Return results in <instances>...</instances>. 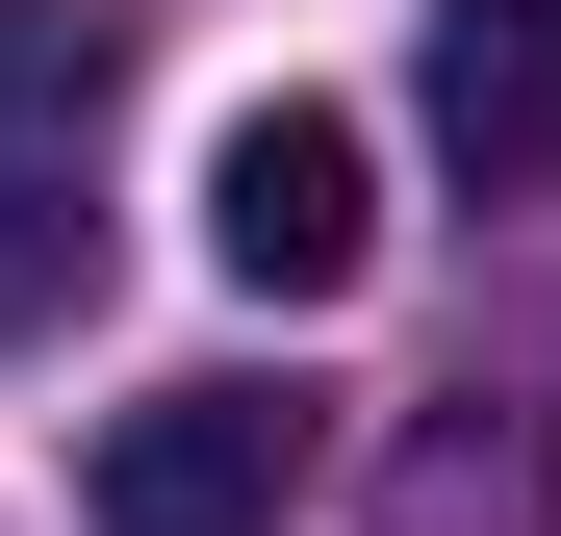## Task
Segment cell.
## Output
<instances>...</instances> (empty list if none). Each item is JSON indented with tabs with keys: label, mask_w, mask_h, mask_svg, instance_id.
Masks as SVG:
<instances>
[{
	"label": "cell",
	"mask_w": 561,
	"mask_h": 536,
	"mask_svg": "<svg viewBox=\"0 0 561 536\" xmlns=\"http://www.w3.org/2000/svg\"><path fill=\"white\" fill-rule=\"evenodd\" d=\"M128 103V0H0V205H51Z\"/></svg>",
	"instance_id": "obj_4"
},
{
	"label": "cell",
	"mask_w": 561,
	"mask_h": 536,
	"mask_svg": "<svg viewBox=\"0 0 561 536\" xmlns=\"http://www.w3.org/2000/svg\"><path fill=\"white\" fill-rule=\"evenodd\" d=\"M307 511V384H153L103 434V536H280Z\"/></svg>",
	"instance_id": "obj_2"
},
{
	"label": "cell",
	"mask_w": 561,
	"mask_h": 536,
	"mask_svg": "<svg viewBox=\"0 0 561 536\" xmlns=\"http://www.w3.org/2000/svg\"><path fill=\"white\" fill-rule=\"evenodd\" d=\"M205 255L255 307H332L357 255H383V153H357V103H255L230 153H205Z\"/></svg>",
	"instance_id": "obj_1"
},
{
	"label": "cell",
	"mask_w": 561,
	"mask_h": 536,
	"mask_svg": "<svg viewBox=\"0 0 561 536\" xmlns=\"http://www.w3.org/2000/svg\"><path fill=\"white\" fill-rule=\"evenodd\" d=\"M409 103H434V153L485 179V205H536V179H561V0H434Z\"/></svg>",
	"instance_id": "obj_3"
}]
</instances>
